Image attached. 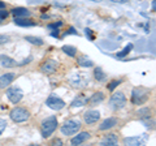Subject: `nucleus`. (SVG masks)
I'll return each instance as SVG.
<instances>
[{"label": "nucleus", "instance_id": "f257e3e1", "mask_svg": "<svg viewBox=\"0 0 156 146\" xmlns=\"http://www.w3.org/2000/svg\"><path fill=\"white\" fill-rule=\"evenodd\" d=\"M56 128H57L56 116H48L47 119H44L41 124V133L43 136V138H48L56 130Z\"/></svg>", "mask_w": 156, "mask_h": 146}, {"label": "nucleus", "instance_id": "f03ea898", "mask_svg": "<svg viewBox=\"0 0 156 146\" xmlns=\"http://www.w3.org/2000/svg\"><path fill=\"white\" fill-rule=\"evenodd\" d=\"M81 121L80 120H77V119H69V120H66L64 124L61 125V133L64 134V136H72V134H76L78 130L81 129Z\"/></svg>", "mask_w": 156, "mask_h": 146}, {"label": "nucleus", "instance_id": "7ed1b4c3", "mask_svg": "<svg viewBox=\"0 0 156 146\" xmlns=\"http://www.w3.org/2000/svg\"><path fill=\"white\" fill-rule=\"evenodd\" d=\"M108 104L111 107V110H113V111L124 108L125 104H126V97H125V94L122 93V91H117V93H115L111 97Z\"/></svg>", "mask_w": 156, "mask_h": 146}, {"label": "nucleus", "instance_id": "20e7f679", "mask_svg": "<svg viewBox=\"0 0 156 146\" xmlns=\"http://www.w3.org/2000/svg\"><path fill=\"white\" fill-rule=\"evenodd\" d=\"M9 115H11V119L14 123H23V121L29 120V118H30V112L23 107H16V108L11 111Z\"/></svg>", "mask_w": 156, "mask_h": 146}, {"label": "nucleus", "instance_id": "39448f33", "mask_svg": "<svg viewBox=\"0 0 156 146\" xmlns=\"http://www.w3.org/2000/svg\"><path fill=\"white\" fill-rule=\"evenodd\" d=\"M148 97H150V94H148L147 90L136 87V89L133 90V93H131V102H133L134 104L140 106L148 100Z\"/></svg>", "mask_w": 156, "mask_h": 146}, {"label": "nucleus", "instance_id": "423d86ee", "mask_svg": "<svg viewBox=\"0 0 156 146\" xmlns=\"http://www.w3.org/2000/svg\"><path fill=\"white\" fill-rule=\"evenodd\" d=\"M7 97H8V99L11 100L12 103H18V102L22 99L23 93H22V90L20 89V87L12 86V87H9V89L7 90Z\"/></svg>", "mask_w": 156, "mask_h": 146}, {"label": "nucleus", "instance_id": "0eeeda50", "mask_svg": "<svg viewBox=\"0 0 156 146\" xmlns=\"http://www.w3.org/2000/svg\"><path fill=\"white\" fill-rule=\"evenodd\" d=\"M46 104L53 111H60L65 107V102L62 99H60V98H57L56 95H51L50 98L46 100Z\"/></svg>", "mask_w": 156, "mask_h": 146}, {"label": "nucleus", "instance_id": "6e6552de", "mask_svg": "<svg viewBox=\"0 0 156 146\" xmlns=\"http://www.w3.org/2000/svg\"><path fill=\"white\" fill-rule=\"evenodd\" d=\"M99 119H100V112L96 110H89L83 114V120L87 125L96 123V121H99Z\"/></svg>", "mask_w": 156, "mask_h": 146}, {"label": "nucleus", "instance_id": "1a4fd4ad", "mask_svg": "<svg viewBox=\"0 0 156 146\" xmlns=\"http://www.w3.org/2000/svg\"><path fill=\"white\" fill-rule=\"evenodd\" d=\"M56 68H57V61L48 59L41 65V72L46 73V75H52V73L56 72Z\"/></svg>", "mask_w": 156, "mask_h": 146}, {"label": "nucleus", "instance_id": "9d476101", "mask_svg": "<svg viewBox=\"0 0 156 146\" xmlns=\"http://www.w3.org/2000/svg\"><path fill=\"white\" fill-rule=\"evenodd\" d=\"M16 75L14 73H5V75L0 76V89H5L13 82Z\"/></svg>", "mask_w": 156, "mask_h": 146}, {"label": "nucleus", "instance_id": "9b49d317", "mask_svg": "<svg viewBox=\"0 0 156 146\" xmlns=\"http://www.w3.org/2000/svg\"><path fill=\"white\" fill-rule=\"evenodd\" d=\"M87 82H89V80H87L85 76H83V78H82V76L80 75V73L70 77V84L74 87H82V86H85Z\"/></svg>", "mask_w": 156, "mask_h": 146}, {"label": "nucleus", "instance_id": "f8f14e48", "mask_svg": "<svg viewBox=\"0 0 156 146\" xmlns=\"http://www.w3.org/2000/svg\"><path fill=\"white\" fill-rule=\"evenodd\" d=\"M116 125H117V119L116 118H108V119L101 121V124L99 125V130H108Z\"/></svg>", "mask_w": 156, "mask_h": 146}, {"label": "nucleus", "instance_id": "ddd939ff", "mask_svg": "<svg viewBox=\"0 0 156 146\" xmlns=\"http://www.w3.org/2000/svg\"><path fill=\"white\" fill-rule=\"evenodd\" d=\"M89 138H90V133L89 132H81V133H78L76 137H73L70 142H72V145H81Z\"/></svg>", "mask_w": 156, "mask_h": 146}, {"label": "nucleus", "instance_id": "4468645a", "mask_svg": "<svg viewBox=\"0 0 156 146\" xmlns=\"http://www.w3.org/2000/svg\"><path fill=\"white\" fill-rule=\"evenodd\" d=\"M0 65L3 68H13L17 65V63L14 61V59L9 57L7 55H0Z\"/></svg>", "mask_w": 156, "mask_h": 146}, {"label": "nucleus", "instance_id": "2eb2a0df", "mask_svg": "<svg viewBox=\"0 0 156 146\" xmlns=\"http://www.w3.org/2000/svg\"><path fill=\"white\" fill-rule=\"evenodd\" d=\"M104 100V93H101V91H96V93H94V95L91 97V98L87 99V103L91 104V106H96L99 104L100 102Z\"/></svg>", "mask_w": 156, "mask_h": 146}, {"label": "nucleus", "instance_id": "dca6fc26", "mask_svg": "<svg viewBox=\"0 0 156 146\" xmlns=\"http://www.w3.org/2000/svg\"><path fill=\"white\" fill-rule=\"evenodd\" d=\"M117 141H119V138H117V136L115 133H111L108 136H105V138L101 141L100 145H103V146H107V145H117Z\"/></svg>", "mask_w": 156, "mask_h": 146}, {"label": "nucleus", "instance_id": "f3484780", "mask_svg": "<svg viewBox=\"0 0 156 146\" xmlns=\"http://www.w3.org/2000/svg\"><path fill=\"white\" fill-rule=\"evenodd\" d=\"M14 24L18 26H34L35 22L31 20H27L26 17H16L14 18Z\"/></svg>", "mask_w": 156, "mask_h": 146}, {"label": "nucleus", "instance_id": "a211bd4d", "mask_svg": "<svg viewBox=\"0 0 156 146\" xmlns=\"http://www.w3.org/2000/svg\"><path fill=\"white\" fill-rule=\"evenodd\" d=\"M12 13L14 14V17H29L30 12L26 8H14L12 9Z\"/></svg>", "mask_w": 156, "mask_h": 146}, {"label": "nucleus", "instance_id": "6ab92c4d", "mask_svg": "<svg viewBox=\"0 0 156 146\" xmlns=\"http://www.w3.org/2000/svg\"><path fill=\"white\" fill-rule=\"evenodd\" d=\"M78 64H80L81 67H85V68H87V67H92L94 65V63L91 61V59L89 56H86V55H82L80 59H78Z\"/></svg>", "mask_w": 156, "mask_h": 146}, {"label": "nucleus", "instance_id": "aec40b11", "mask_svg": "<svg viewBox=\"0 0 156 146\" xmlns=\"http://www.w3.org/2000/svg\"><path fill=\"white\" fill-rule=\"evenodd\" d=\"M124 144L125 145H142L143 144V140H140V137H128L124 140Z\"/></svg>", "mask_w": 156, "mask_h": 146}, {"label": "nucleus", "instance_id": "412c9836", "mask_svg": "<svg viewBox=\"0 0 156 146\" xmlns=\"http://www.w3.org/2000/svg\"><path fill=\"white\" fill-rule=\"evenodd\" d=\"M136 115H138V118H140V119H148V118H151V110L148 107H144V108H140L136 111Z\"/></svg>", "mask_w": 156, "mask_h": 146}, {"label": "nucleus", "instance_id": "4be33fe9", "mask_svg": "<svg viewBox=\"0 0 156 146\" xmlns=\"http://www.w3.org/2000/svg\"><path fill=\"white\" fill-rule=\"evenodd\" d=\"M86 103H87V98H83L82 95H80V97H77V98L72 102V106L73 107H82Z\"/></svg>", "mask_w": 156, "mask_h": 146}, {"label": "nucleus", "instance_id": "5701e85b", "mask_svg": "<svg viewBox=\"0 0 156 146\" xmlns=\"http://www.w3.org/2000/svg\"><path fill=\"white\" fill-rule=\"evenodd\" d=\"M61 50L64 51L66 55H69V56H72V57L77 55V48L73 47V46H66V45H65V46H62Z\"/></svg>", "mask_w": 156, "mask_h": 146}, {"label": "nucleus", "instance_id": "b1692460", "mask_svg": "<svg viewBox=\"0 0 156 146\" xmlns=\"http://www.w3.org/2000/svg\"><path fill=\"white\" fill-rule=\"evenodd\" d=\"M25 39L27 41V42H30V43H33V45H37V46H42L43 43V39L42 38H38V37H31V35H27Z\"/></svg>", "mask_w": 156, "mask_h": 146}, {"label": "nucleus", "instance_id": "393cba45", "mask_svg": "<svg viewBox=\"0 0 156 146\" xmlns=\"http://www.w3.org/2000/svg\"><path fill=\"white\" fill-rule=\"evenodd\" d=\"M94 76H95V78H96L98 81H103V80H105V73L101 71V68H95Z\"/></svg>", "mask_w": 156, "mask_h": 146}, {"label": "nucleus", "instance_id": "a878e982", "mask_svg": "<svg viewBox=\"0 0 156 146\" xmlns=\"http://www.w3.org/2000/svg\"><path fill=\"white\" fill-rule=\"evenodd\" d=\"M131 50H133V45H131V43H129V45L128 46H126L125 48H124V50L122 51H121V52H119V53H117V56H119V57H125L126 55H128V53L131 51Z\"/></svg>", "mask_w": 156, "mask_h": 146}, {"label": "nucleus", "instance_id": "bb28decb", "mask_svg": "<svg viewBox=\"0 0 156 146\" xmlns=\"http://www.w3.org/2000/svg\"><path fill=\"white\" fill-rule=\"evenodd\" d=\"M121 82H122L121 80H113L112 82H109V84H108V90H109V91H113L116 87L121 84Z\"/></svg>", "mask_w": 156, "mask_h": 146}, {"label": "nucleus", "instance_id": "cd10ccee", "mask_svg": "<svg viewBox=\"0 0 156 146\" xmlns=\"http://www.w3.org/2000/svg\"><path fill=\"white\" fill-rule=\"evenodd\" d=\"M7 121L4 120V119H0V136L3 134V132L5 130V128H7Z\"/></svg>", "mask_w": 156, "mask_h": 146}, {"label": "nucleus", "instance_id": "c85d7f7f", "mask_svg": "<svg viewBox=\"0 0 156 146\" xmlns=\"http://www.w3.org/2000/svg\"><path fill=\"white\" fill-rule=\"evenodd\" d=\"M7 17H8V12L5 11V9H0V22H2L3 20H5Z\"/></svg>", "mask_w": 156, "mask_h": 146}, {"label": "nucleus", "instance_id": "c756f323", "mask_svg": "<svg viewBox=\"0 0 156 146\" xmlns=\"http://www.w3.org/2000/svg\"><path fill=\"white\" fill-rule=\"evenodd\" d=\"M62 25V22L60 21V22H55V24H50V25H48V29H55V30H57L58 27H60Z\"/></svg>", "mask_w": 156, "mask_h": 146}, {"label": "nucleus", "instance_id": "7c9ffc66", "mask_svg": "<svg viewBox=\"0 0 156 146\" xmlns=\"http://www.w3.org/2000/svg\"><path fill=\"white\" fill-rule=\"evenodd\" d=\"M9 41V37L8 35H4V34H0V45H4Z\"/></svg>", "mask_w": 156, "mask_h": 146}, {"label": "nucleus", "instance_id": "2f4dec72", "mask_svg": "<svg viewBox=\"0 0 156 146\" xmlns=\"http://www.w3.org/2000/svg\"><path fill=\"white\" fill-rule=\"evenodd\" d=\"M112 2H115V3H121V4H125V3H129L130 0H112Z\"/></svg>", "mask_w": 156, "mask_h": 146}, {"label": "nucleus", "instance_id": "473e14b6", "mask_svg": "<svg viewBox=\"0 0 156 146\" xmlns=\"http://www.w3.org/2000/svg\"><path fill=\"white\" fill-rule=\"evenodd\" d=\"M53 144H56V145H61L62 142H61V140H55V141H53Z\"/></svg>", "mask_w": 156, "mask_h": 146}, {"label": "nucleus", "instance_id": "72a5a7b5", "mask_svg": "<svg viewBox=\"0 0 156 146\" xmlns=\"http://www.w3.org/2000/svg\"><path fill=\"white\" fill-rule=\"evenodd\" d=\"M4 8H5V3L0 2V9H4Z\"/></svg>", "mask_w": 156, "mask_h": 146}, {"label": "nucleus", "instance_id": "f704fd0d", "mask_svg": "<svg viewBox=\"0 0 156 146\" xmlns=\"http://www.w3.org/2000/svg\"><path fill=\"white\" fill-rule=\"evenodd\" d=\"M52 37H58V30L57 31H53L52 33Z\"/></svg>", "mask_w": 156, "mask_h": 146}, {"label": "nucleus", "instance_id": "c9c22d12", "mask_svg": "<svg viewBox=\"0 0 156 146\" xmlns=\"http://www.w3.org/2000/svg\"><path fill=\"white\" fill-rule=\"evenodd\" d=\"M69 33H72V34H77V31L74 30V29L73 27H70V30H69Z\"/></svg>", "mask_w": 156, "mask_h": 146}]
</instances>
